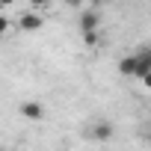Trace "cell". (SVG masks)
Masks as SVG:
<instances>
[{
    "label": "cell",
    "mask_w": 151,
    "mask_h": 151,
    "mask_svg": "<svg viewBox=\"0 0 151 151\" xmlns=\"http://www.w3.org/2000/svg\"><path fill=\"white\" fill-rule=\"evenodd\" d=\"M136 77L142 83H151V50H139L136 53Z\"/></svg>",
    "instance_id": "cell-3"
},
{
    "label": "cell",
    "mask_w": 151,
    "mask_h": 151,
    "mask_svg": "<svg viewBox=\"0 0 151 151\" xmlns=\"http://www.w3.org/2000/svg\"><path fill=\"white\" fill-rule=\"evenodd\" d=\"M119 74H124V77H136V56H122L119 59Z\"/></svg>",
    "instance_id": "cell-6"
},
{
    "label": "cell",
    "mask_w": 151,
    "mask_h": 151,
    "mask_svg": "<svg viewBox=\"0 0 151 151\" xmlns=\"http://www.w3.org/2000/svg\"><path fill=\"white\" fill-rule=\"evenodd\" d=\"M83 42H86L89 47H95V45L101 42V33H83Z\"/></svg>",
    "instance_id": "cell-7"
},
{
    "label": "cell",
    "mask_w": 151,
    "mask_h": 151,
    "mask_svg": "<svg viewBox=\"0 0 151 151\" xmlns=\"http://www.w3.org/2000/svg\"><path fill=\"white\" fill-rule=\"evenodd\" d=\"M113 133H116V127H113L110 122H104V119H98V122L89 127V139H92V142H107V139H113Z\"/></svg>",
    "instance_id": "cell-2"
},
{
    "label": "cell",
    "mask_w": 151,
    "mask_h": 151,
    "mask_svg": "<svg viewBox=\"0 0 151 151\" xmlns=\"http://www.w3.org/2000/svg\"><path fill=\"white\" fill-rule=\"evenodd\" d=\"M9 27H12V21H9L6 15H0V36H6V33H9Z\"/></svg>",
    "instance_id": "cell-8"
},
{
    "label": "cell",
    "mask_w": 151,
    "mask_h": 151,
    "mask_svg": "<svg viewBox=\"0 0 151 151\" xmlns=\"http://www.w3.org/2000/svg\"><path fill=\"white\" fill-rule=\"evenodd\" d=\"M21 116H24L27 122H42V119H45V110H42V104H36V101H24V104H21Z\"/></svg>",
    "instance_id": "cell-5"
},
{
    "label": "cell",
    "mask_w": 151,
    "mask_h": 151,
    "mask_svg": "<svg viewBox=\"0 0 151 151\" xmlns=\"http://www.w3.org/2000/svg\"><path fill=\"white\" fill-rule=\"evenodd\" d=\"M42 15H36V12H24L21 18H18V30H24V33H36V30H42Z\"/></svg>",
    "instance_id": "cell-4"
},
{
    "label": "cell",
    "mask_w": 151,
    "mask_h": 151,
    "mask_svg": "<svg viewBox=\"0 0 151 151\" xmlns=\"http://www.w3.org/2000/svg\"><path fill=\"white\" fill-rule=\"evenodd\" d=\"M77 24H80V33H98V27H101V12L92 6V9H83L80 12V18H77Z\"/></svg>",
    "instance_id": "cell-1"
}]
</instances>
